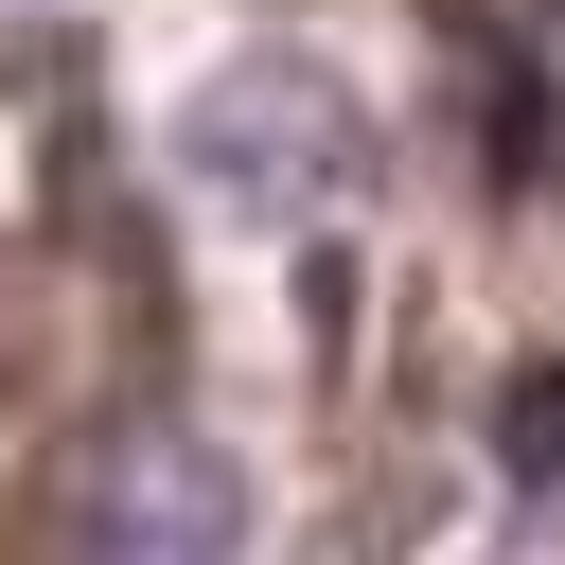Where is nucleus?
Segmentation results:
<instances>
[{
  "instance_id": "1",
  "label": "nucleus",
  "mask_w": 565,
  "mask_h": 565,
  "mask_svg": "<svg viewBox=\"0 0 565 565\" xmlns=\"http://www.w3.org/2000/svg\"><path fill=\"white\" fill-rule=\"evenodd\" d=\"M35 565H247V477L194 424H88L35 477Z\"/></svg>"
},
{
  "instance_id": "2",
  "label": "nucleus",
  "mask_w": 565,
  "mask_h": 565,
  "mask_svg": "<svg viewBox=\"0 0 565 565\" xmlns=\"http://www.w3.org/2000/svg\"><path fill=\"white\" fill-rule=\"evenodd\" d=\"M177 141H194V177H212L230 212H335V194H353V159H371V141H353V106H335L300 53H247V71H212Z\"/></svg>"
},
{
  "instance_id": "3",
  "label": "nucleus",
  "mask_w": 565,
  "mask_h": 565,
  "mask_svg": "<svg viewBox=\"0 0 565 565\" xmlns=\"http://www.w3.org/2000/svg\"><path fill=\"white\" fill-rule=\"evenodd\" d=\"M494 459H512L530 494H565V371H512V388H494Z\"/></svg>"
}]
</instances>
